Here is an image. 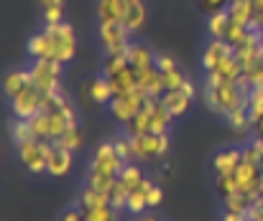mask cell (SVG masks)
Here are the masks:
<instances>
[{"label": "cell", "instance_id": "6da1fadb", "mask_svg": "<svg viewBox=\"0 0 263 221\" xmlns=\"http://www.w3.org/2000/svg\"><path fill=\"white\" fill-rule=\"evenodd\" d=\"M28 125H31V132L36 140L59 143L67 135V130H72L77 125V107L64 92H59L51 97V102L44 112H39L36 117L28 120Z\"/></svg>", "mask_w": 263, "mask_h": 221}, {"label": "cell", "instance_id": "7a4b0ae2", "mask_svg": "<svg viewBox=\"0 0 263 221\" xmlns=\"http://www.w3.org/2000/svg\"><path fill=\"white\" fill-rule=\"evenodd\" d=\"M202 69L207 79H220V81H243V67L235 56V46L222 41V38H212L204 46L202 54Z\"/></svg>", "mask_w": 263, "mask_h": 221}, {"label": "cell", "instance_id": "3957f363", "mask_svg": "<svg viewBox=\"0 0 263 221\" xmlns=\"http://www.w3.org/2000/svg\"><path fill=\"white\" fill-rule=\"evenodd\" d=\"M248 84L246 81H220V79H207L204 76V86H202V97H204V104L225 117L230 115L233 109L248 104Z\"/></svg>", "mask_w": 263, "mask_h": 221}, {"label": "cell", "instance_id": "277c9868", "mask_svg": "<svg viewBox=\"0 0 263 221\" xmlns=\"http://www.w3.org/2000/svg\"><path fill=\"white\" fill-rule=\"evenodd\" d=\"M125 168V160L118 155L115 150V143L107 140V143H100L95 155H92V163H89V170H87V181L85 186H92L97 191H107L115 186L120 170Z\"/></svg>", "mask_w": 263, "mask_h": 221}, {"label": "cell", "instance_id": "5b68a950", "mask_svg": "<svg viewBox=\"0 0 263 221\" xmlns=\"http://www.w3.org/2000/svg\"><path fill=\"white\" fill-rule=\"evenodd\" d=\"M128 59H130V67L138 76V84L141 89L148 94V97H161L166 92V84H164V76L156 67V51H151L146 43H138L133 41L130 49H128Z\"/></svg>", "mask_w": 263, "mask_h": 221}, {"label": "cell", "instance_id": "8992f818", "mask_svg": "<svg viewBox=\"0 0 263 221\" xmlns=\"http://www.w3.org/2000/svg\"><path fill=\"white\" fill-rule=\"evenodd\" d=\"M102 74L110 79L115 97L118 94H130V92H138L141 89L138 76H136L133 67H130L128 54H107L105 56V64H102Z\"/></svg>", "mask_w": 263, "mask_h": 221}, {"label": "cell", "instance_id": "52a82bcc", "mask_svg": "<svg viewBox=\"0 0 263 221\" xmlns=\"http://www.w3.org/2000/svg\"><path fill=\"white\" fill-rule=\"evenodd\" d=\"M44 33L49 36V43H51V61L69 64L77 56V31L72 28V23L67 20L46 23Z\"/></svg>", "mask_w": 263, "mask_h": 221}, {"label": "cell", "instance_id": "ba28073f", "mask_svg": "<svg viewBox=\"0 0 263 221\" xmlns=\"http://www.w3.org/2000/svg\"><path fill=\"white\" fill-rule=\"evenodd\" d=\"M51 97H54V94L39 89L36 84H28L21 94H15V97L10 99V112H13L15 120H31V117H36L39 112H44V109L49 107Z\"/></svg>", "mask_w": 263, "mask_h": 221}, {"label": "cell", "instance_id": "9c48e42d", "mask_svg": "<svg viewBox=\"0 0 263 221\" xmlns=\"http://www.w3.org/2000/svg\"><path fill=\"white\" fill-rule=\"evenodd\" d=\"M28 76H31V84H36L39 89H44V92H49V94H59V92H64V89H62L64 64H59V61H49V59L31 61Z\"/></svg>", "mask_w": 263, "mask_h": 221}, {"label": "cell", "instance_id": "30bf717a", "mask_svg": "<svg viewBox=\"0 0 263 221\" xmlns=\"http://www.w3.org/2000/svg\"><path fill=\"white\" fill-rule=\"evenodd\" d=\"M133 143V155L141 163H151V160H161L169 147H172V138L166 135H156V132H143V135H130Z\"/></svg>", "mask_w": 263, "mask_h": 221}, {"label": "cell", "instance_id": "8fae6325", "mask_svg": "<svg viewBox=\"0 0 263 221\" xmlns=\"http://www.w3.org/2000/svg\"><path fill=\"white\" fill-rule=\"evenodd\" d=\"M148 99V94L143 92V89H138V92H130V94H118V97H112V102H110V107H107V112H110V117L118 122V125H128L138 112H141V107H143V102Z\"/></svg>", "mask_w": 263, "mask_h": 221}, {"label": "cell", "instance_id": "7c38bea8", "mask_svg": "<svg viewBox=\"0 0 263 221\" xmlns=\"http://www.w3.org/2000/svg\"><path fill=\"white\" fill-rule=\"evenodd\" d=\"M97 33H100L105 54H128V49L133 43L130 41L133 33L123 23H97Z\"/></svg>", "mask_w": 263, "mask_h": 221}, {"label": "cell", "instance_id": "4fadbf2b", "mask_svg": "<svg viewBox=\"0 0 263 221\" xmlns=\"http://www.w3.org/2000/svg\"><path fill=\"white\" fill-rule=\"evenodd\" d=\"M49 145L51 143H44V140H26V143H18V158L21 163L31 170V173H46V163H49Z\"/></svg>", "mask_w": 263, "mask_h": 221}, {"label": "cell", "instance_id": "5bb4252c", "mask_svg": "<svg viewBox=\"0 0 263 221\" xmlns=\"http://www.w3.org/2000/svg\"><path fill=\"white\" fill-rule=\"evenodd\" d=\"M197 97V84L189 79L184 86H179V89H166L159 99H161V104L172 112V117H181V115H186V109H189V104H192V99Z\"/></svg>", "mask_w": 263, "mask_h": 221}, {"label": "cell", "instance_id": "9a60e30c", "mask_svg": "<svg viewBox=\"0 0 263 221\" xmlns=\"http://www.w3.org/2000/svg\"><path fill=\"white\" fill-rule=\"evenodd\" d=\"M112 97H115V92H112V84H110V79L105 74L92 76V79H87L82 84V99L95 104V107H110Z\"/></svg>", "mask_w": 263, "mask_h": 221}, {"label": "cell", "instance_id": "2e32d148", "mask_svg": "<svg viewBox=\"0 0 263 221\" xmlns=\"http://www.w3.org/2000/svg\"><path fill=\"white\" fill-rule=\"evenodd\" d=\"M72 160H74V152L67 150L59 143H51L49 145V163H46V173L51 178H64L69 170H72Z\"/></svg>", "mask_w": 263, "mask_h": 221}, {"label": "cell", "instance_id": "e0dca14e", "mask_svg": "<svg viewBox=\"0 0 263 221\" xmlns=\"http://www.w3.org/2000/svg\"><path fill=\"white\" fill-rule=\"evenodd\" d=\"M156 67H159V72L164 76L166 89H179V86H184L189 81V76L181 72L179 61H176L172 54H156Z\"/></svg>", "mask_w": 263, "mask_h": 221}, {"label": "cell", "instance_id": "ac0fdd59", "mask_svg": "<svg viewBox=\"0 0 263 221\" xmlns=\"http://www.w3.org/2000/svg\"><path fill=\"white\" fill-rule=\"evenodd\" d=\"M240 160H243V147H220L212 155V170H215V175H233L238 170Z\"/></svg>", "mask_w": 263, "mask_h": 221}, {"label": "cell", "instance_id": "d6986e66", "mask_svg": "<svg viewBox=\"0 0 263 221\" xmlns=\"http://www.w3.org/2000/svg\"><path fill=\"white\" fill-rule=\"evenodd\" d=\"M128 0H97V23H123Z\"/></svg>", "mask_w": 263, "mask_h": 221}, {"label": "cell", "instance_id": "ffe728a7", "mask_svg": "<svg viewBox=\"0 0 263 221\" xmlns=\"http://www.w3.org/2000/svg\"><path fill=\"white\" fill-rule=\"evenodd\" d=\"M225 10L230 13V20H233V23H240V26L253 28V18H256V5H253V0H230Z\"/></svg>", "mask_w": 263, "mask_h": 221}, {"label": "cell", "instance_id": "44dd1931", "mask_svg": "<svg viewBox=\"0 0 263 221\" xmlns=\"http://www.w3.org/2000/svg\"><path fill=\"white\" fill-rule=\"evenodd\" d=\"M225 120H228V127L235 132V135H248V132H253V117H251V109H248V104H243V107H238V109H233L230 115H225Z\"/></svg>", "mask_w": 263, "mask_h": 221}, {"label": "cell", "instance_id": "7402d4cb", "mask_svg": "<svg viewBox=\"0 0 263 221\" xmlns=\"http://www.w3.org/2000/svg\"><path fill=\"white\" fill-rule=\"evenodd\" d=\"M31 84V76H28V69H10L3 79V92L8 99H13L15 94H21L26 86Z\"/></svg>", "mask_w": 263, "mask_h": 221}, {"label": "cell", "instance_id": "603a6c76", "mask_svg": "<svg viewBox=\"0 0 263 221\" xmlns=\"http://www.w3.org/2000/svg\"><path fill=\"white\" fill-rule=\"evenodd\" d=\"M26 51H28L31 61H41V59H49V61H51V43H49V36L44 33V28L28 38Z\"/></svg>", "mask_w": 263, "mask_h": 221}, {"label": "cell", "instance_id": "cb8c5ba5", "mask_svg": "<svg viewBox=\"0 0 263 221\" xmlns=\"http://www.w3.org/2000/svg\"><path fill=\"white\" fill-rule=\"evenodd\" d=\"M77 206H80V209H97V206H110V193H107V191H97V188H92V186H85V188L80 191Z\"/></svg>", "mask_w": 263, "mask_h": 221}, {"label": "cell", "instance_id": "d4e9b609", "mask_svg": "<svg viewBox=\"0 0 263 221\" xmlns=\"http://www.w3.org/2000/svg\"><path fill=\"white\" fill-rule=\"evenodd\" d=\"M256 198L258 196H253V193H246V191H235V193H230V196H225L222 198V204H225V211H235V214H248V209L256 204Z\"/></svg>", "mask_w": 263, "mask_h": 221}, {"label": "cell", "instance_id": "484cf974", "mask_svg": "<svg viewBox=\"0 0 263 221\" xmlns=\"http://www.w3.org/2000/svg\"><path fill=\"white\" fill-rule=\"evenodd\" d=\"M230 13L222 8V10H215L210 13V20H207V31H210V38H222L225 41V33L230 28Z\"/></svg>", "mask_w": 263, "mask_h": 221}, {"label": "cell", "instance_id": "4316f807", "mask_svg": "<svg viewBox=\"0 0 263 221\" xmlns=\"http://www.w3.org/2000/svg\"><path fill=\"white\" fill-rule=\"evenodd\" d=\"M118 181H120L128 191H136V188L146 181V175H143V168H141L138 163H125V168L120 170Z\"/></svg>", "mask_w": 263, "mask_h": 221}, {"label": "cell", "instance_id": "83f0119b", "mask_svg": "<svg viewBox=\"0 0 263 221\" xmlns=\"http://www.w3.org/2000/svg\"><path fill=\"white\" fill-rule=\"evenodd\" d=\"M243 81L248 86H263V43L258 49V54H256V59L243 69Z\"/></svg>", "mask_w": 263, "mask_h": 221}, {"label": "cell", "instance_id": "f1b7e54d", "mask_svg": "<svg viewBox=\"0 0 263 221\" xmlns=\"http://www.w3.org/2000/svg\"><path fill=\"white\" fill-rule=\"evenodd\" d=\"M44 23H59L64 20V0H39Z\"/></svg>", "mask_w": 263, "mask_h": 221}, {"label": "cell", "instance_id": "f546056e", "mask_svg": "<svg viewBox=\"0 0 263 221\" xmlns=\"http://www.w3.org/2000/svg\"><path fill=\"white\" fill-rule=\"evenodd\" d=\"M59 145H64L67 150H72V152L82 150L85 147V132L80 130V125H74L72 130H67V135L59 140Z\"/></svg>", "mask_w": 263, "mask_h": 221}, {"label": "cell", "instance_id": "4dcf8cb0", "mask_svg": "<svg viewBox=\"0 0 263 221\" xmlns=\"http://www.w3.org/2000/svg\"><path fill=\"white\" fill-rule=\"evenodd\" d=\"M128 196H130V191H128L120 181H115V186L110 188V206L118 209V211H125V206H128Z\"/></svg>", "mask_w": 263, "mask_h": 221}, {"label": "cell", "instance_id": "1f68e13d", "mask_svg": "<svg viewBox=\"0 0 263 221\" xmlns=\"http://www.w3.org/2000/svg\"><path fill=\"white\" fill-rule=\"evenodd\" d=\"M248 109H251V117H253V125H256V120L263 115V86L248 89Z\"/></svg>", "mask_w": 263, "mask_h": 221}, {"label": "cell", "instance_id": "d6a6232c", "mask_svg": "<svg viewBox=\"0 0 263 221\" xmlns=\"http://www.w3.org/2000/svg\"><path fill=\"white\" fill-rule=\"evenodd\" d=\"M87 221H118V209L112 206H97V209H82Z\"/></svg>", "mask_w": 263, "mask_h": 221}, {"label": "cell", "instance_id": "836d02e7", "mask_svg": "<svg viewBox=\"0 0 263 221\" xmlns=\"http://www.w3.org/2000/svg\"><path fill=\"white\" fill-rule=\"evenodd\" d=\"M10 138H13V143H15V145H18V143L31 140V138H33V132H31L28 120H15V122L10 125Z\"/></svg>", "mask_w": 263, "mask_h": 221}, {"label": "cell", "instance_id": "e575fe53", "mask_svg": "<svg viewBox=\"0 0 263 221\" xmlns=\"http://www.w3.org/2000/svg\"><path fill=\"white\" fill-rule=\"evenodd\" d=\"M115 143V150H118V155L125 160V163H133L136 160V155H133V143H130V135H120L118 140H112Z\"/></svg>", "mask_w": 263, "mask_h": 221}, {"label": "cell", "instance_id": "d590c367", "mask_svg": "<svg viewBox=\"0 0 263 221\" xmlns=\"http://www.w3.org/2000/svg\"><path fill=\"white\" fill-rule=\"evenodd\" d=\"M146 198H148V209H156V206L164 201V188H161L156 181H151V178H148V183H146Z\"/></svg>", "mask_w": 263, "mask_h": 221}, {"label": "cell", "instance_id": "8d00e7d4", "mask_svg": "<svg viewBox=\"0 0 263 221\" xmlns=\"http://www.w3.org/2000/svg\"><path fill=\"white\" fill-rule=\"evenodd\" d=\"M248 33H251V28H248V26L230 23V28H228V33H225V41H228V43H233V46H238V43H240Z\"/></svg>", "mask_w": 263, "mask_h": 221}, {"label": "cell", "instance_id": "74e56055", "mask_svg": "<svg viewBox=\"0 0 263 221\" xmlns=\"http://www.w3.org/2000/svg\"><path fill=\"white\" fill-rule=\"evenodd\" d=\"M228 3H230V0H199V8H202L204 13H215V10L228 8Z\"/></svg>", "mask_w": 263, "mask_h": 221}, {"label": "cell", "instance_id": "f35d334b", "mask_svg": "<svg viewBox=\"0 0 263 221\" xmlns=\"http://www.w3.org/2000/svg\"><path fill=\"white\" fill-rule=\"evenodd\" d=\"M136 221H161V219L154 216V214H143V216H136Z\"/></svg>", "mask_w": 263, "mask_h": 221}, {"label": "cell", "instance_id": "ab89813d", "mask_svg": "<svg viewBox=\"0 0 263 221\" xmlns=\"http://www.w3.org/2000/svg\"><path fill=\"white\" fill-rule=\"evenodd\" d=\"M253 28H256V31H258V33H261V36H263V18H261V20H258V23H256V26H253Z\"/></svg>", "mask_w": 263, "mask_h": 221}, {"label": "cell", "instance_id": "60d3db41", "mask_svg": "<svg viewBox=\"0 0 263 221\" xmlns=\"http://www.w3.org/2000/svg\"><path fill=\"white\" fill-rule=\"evenodd\" d=\"M258 20H261V18H258ZM258 20H256V23H258ZM256 23H253V26H256Z\"/></svg>", "mask_w": 263, "mask_h": 221}]
</instances>
